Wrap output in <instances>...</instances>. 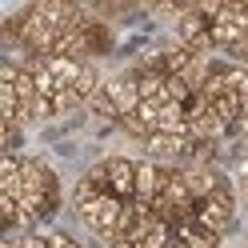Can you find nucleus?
I'll list each match as a JSON object with an SVG mask.
<instances>
[{
  "label": "nucleus",
  "instance_id": "nucleus-5",
  "mask_svg": "<svg viewBox=\"0 0 248 248\" xmlns=\"http://www.w3.org/2000/svg\"><path fill=\"white\" fill-rule=\"evenodd\" d=\"M176 44H184V48L196 52V56H204L212 48V24L200 16L196 8H184L176 16Z\"/></svg>",
  "mask_w": 248,
  "mask_h": 248
},
{
  "label": "nucleus",
  "instance_id": "nucleus-10",
  "mask_svg": "<svg viewBox=\"0 0 248 248\" xmlns=\"http://www.w3.org/2000/svg\"><path fill=\"white\" fill-rule=\"evenodd\" d=\"M44 64H48L56 88H72L84 72V60H72V56H44Z\"/></svg>",
  "mask_w": 248,
  "mask_h": 248
},
{
  "label": "nucleus",
  "instance_id": "nucleus-4",
  "mask_svg": "<svg viewBox=\"0 0 248 248\" xmlns=\"http://www.w3.org/2000/svg\"><path fill=\"white\" fill-rule=\"evenodd\" d=\"M244 40H248V4H224L220 16L212 20V48L240 52Z\"/></svg>",
  "mask_w": 248,
  "mask_h": 248
},
{
  "label": "nucleus",
  "instance_id": "nucleus-8",
  "mask_svg": "<svg viewBox=\"0 0 248 248\" xmlns=\"http://www.w3.org/2000/svg\"><path fill=\"white\" fill-rule=\"evenodd\" d=\"M184 172V184H188V192L196 196V204L200 200H208V196H216L224 188V176H220V168H196V164H188V168H180Z\"/></svg>",
  "mask_w": 248,
  "mask_h": 248
},
{
  "label": "nucleus",
  "instance_id": "nucleus-11",
  "mask_svg": "<svg viewBox=\"0 0 248 248\" xmlns=\"http://www.w3.org/2000/svg\"><path fill=\"white\" fill-rule=\"evenodd\" d=\"M192 96H196V92H192V84L184 80V76H168V80H164V100L168 104H188Z\"/></svg>",
  "mask_w": 248,
  "mask_h": 248
},
{
  "label": "nucleus",
  "instance_id": "nucleus-6",
  "mask_svg": "<svg viewBox=\"0 0 248 248\" xmlns=\"http://www.w3.org/2000/svg\"><path fill=\"white\" fill-rule=\"evenodd\" d=\"M104 172H108V192L116 200H136V160L128 156H108L104 160Z\"/></svg>",
  "mask_w": 248,
  "mask_h": 248
},
{
  "label": "nucleus",
  "instance_id": "nucleus-14",
  "mask_svg": "<svg viewBox=\"0 0 248 248\" xmlns=\"http://www.w3.org/2000/svg\"><path fill=\"white\" fill-rule=\"evenodd\" d=\"M16 248H48V232H20Z\"/></svg>",
  "mask_w": 248,
  "mask_h": 248
},
{
  "label": "nucleus",
  "instance_id": "nucleus-13",
  "mask_svg": "<svg viewBox=\"0 0 248 248\" xmlns=\"http://www.w3.org/2000/svg\"><path fill=\"white\" fill-rule=\"evenodd\" d=\"M52 104H56V116H64V112H72V108H80L84 100H80V96H76V92H72V88H60V92H56V96H52Z\"/></svg>",
  "mask_w": 248,
  "mask_h": 248
},
{
  "label": "nucleus",
  "instance_id": "nucleus-7",
  "mask_svg": "<svg viewBox=\"0 0 248 248\" xmlns=\"http://www.w3.org/2000/svg\"><path fill=\"white\" fill-rule=\"evenodd\" d=\"M168 172H172V168H164L156 160H136V200L156 204V196L164 192V184H168Z\"/></svg>",
  "mask_w": 248,
  "mask_h": 248
},
{
  "label": "nucleus",
  "instance_id": "nucleus-2",
  "mask_svg": "<svg viewBox=\"0 0 248 248\" xmlns=\"http://www.w3.org/2000/svg\"><path fill=\"white\" fill-rule=\"evenodd\" d=\"M100 96H104L108 104H112L116 120L132 116L136 108L144 104V100H140V80H136V72H132V68H124V72H112V76H108V80H104Z\"/></svg>",
  "mask_w": 248,
  "mask_h": 248
},
{
  "label": "nucleus",
  "instance_id": "nucleus-3",
  "mask_svg": "<svg viewBox=\"0 0 248 248\" xmlns=\"http://www.w3.org/2000/svg\"><path fill=\"white\" fill-rule=\"evenodd\" d=\"M196 224H204L208 232H216V236L232 232V224H236V192L224 184L216 196L200 200V204H196Z\"/></svg>",
  "mask_w": 248,
  "mask_h": 248
},
{
  "label": "nucleus",
  "instance_id": "nucleus-15",
  "mask_svg": "<svg viewBox=\"0 0 248 248\" xmlns=\"http://www.w3.org/2000/svg\"><path fill=\"white\" fill-rule=\"evenodd\" d=\"M48 248H76V240H68L64 232H48Z\"/></svg>",
  "mask_w": 248,
  "mask_h": 248
},
{
  "label": "nucleus",
  "instance_id": "nucleus-17",
  "mask_svg": "<svg viewBox=\"0 0 248 248\" xmlns=\"http://www.w3.org/2000/svg\"><path fill=\"white\" fill-rule=\"evenodd\" d=\"M240 192H244V196H248V180H244V184H240Z\"/></svg>",
  "mask_w": 248,
  "mask_h": 248
},
{
  "label": "nucleus",
  "instance_id": "nucleus-12",
  "mask_svg": "<svg viewBox=\"0 0 248 248\" xmlns=\"http://www.w3.org/2000/svg\"><path fill=\"white\" fill-rule=\"evenodd\" d=\"M96 196H104V192H100L88 176H80V180H76V188H72V208H84L88 200H96Z\"/></svg>",
  "mask_w": 248,
  "mask_h": 248
},
{
  "label": "nucleus",
  "instance_id": "nucleus-9",
  "mask_svg": "<svg viewBox=\"0 0 248 248\" xmlns=\"http://www.w3.org/2000/svg\"><path fill=\"white\" fill-rule=\"evenodd\" d=\"M176 240L184 248H224V236H216V232H208L204 224H196V216L184 220V224H176Z\"/></svg>",
  "mask_w": 248,
  "mask_h": 248
},
{
  "label": "nucleus",
  "instance_id": "nucleus-16",
  "mask_svg": "<svg viewBox=\"0 0 248 248\" xmlns=\"http://www.w3.org/2000/svg\"><path fill=\"white\" fill-rule=\"evenodd\" d=\"M108 248H144V244H140V240H128V236H112Z\"/></svg>",
  "mask_w": 248,
  "mask_h": 248
},
{
  "label": "nucleus",
  "instance_id": "nucleus-1",
  "mask_svg": "<svg viewBox=\"0 0 248 248\" xmlns=\"http://www.w3.org/2000/svg\"><path fill=\"white\" fill-rule=\"evenodd\" d=\"M76 216L84 220L88 232H96L100 240H112L116 228H120V216H124V200H116L112 192H104L96 200H88L84 208H76Z\"/></svg>",
  "mask_w": 248,
  "mask_h": 248
}]
</instances>
